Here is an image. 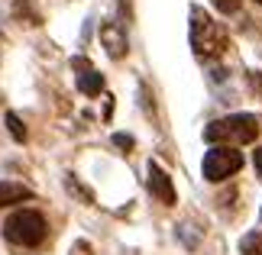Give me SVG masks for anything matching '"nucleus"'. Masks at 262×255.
Instances as JSON below:
<instances>
[{
  "instance_id": "obj_1",
  "label": "nucleus",
  "mask_w": 262,
  "mask_h": 255,
  "mask_svg": "<svg viewBox=\"0 0 262 255\" xmlns=\"http://www.w3.org/2000/svg\"><path fill=\"white\" fill-rule=\"evenodd\" d=\"M259 136V120L253 113H233L204 126V142L210 146H246Z\"/></svg>"
},
{
  "instance_id": "obj_2",
  "label": "nucleus",
  "mask_w": 262,
  "mask_h": 255,
  "mask_svg": "<svg viewBox=\"0 0 262 255\" xmlns=\"http://www.w3.org/2000/svg\"><path fill=\"white\" fill-rule=\"evenodd\" d=\"M46 233H49L46 217L36 213V210H16V213H10V220L4 223L7 242H13L19 249H36L39 242L46 239Z\"/></svg>"
},
{
  "instance_id": "obj_3",
  "label": "nucleus",
  "mask_w": 262,
  "mask_h": 255,
  "mask_svg": "<svg viewBox=\"0 0 262 255\" xmlns=\"http://www.w3.org/2000/svg\"><path fill=\"white\" fill-rule=\"evenodd\" d=\"M191 49L201 58H214L227 49V33L201 7H191Z\"/></svg>"
},
{
  "instance_id": "obj_4",
  "label": "nucleus",
  "mask_w": 262,
  "mask_h": 255,
  "mask_svg": "<svg viewBox=\"0 0 262 255\" xmlns=\"http://www.w3.org/2000/svg\"><path fill=\"white\" fill-rule=\"evenodd\" d=\"M204 178L207 181H224L230 175H236L243 168V155L236 152V146H210V152L204 155Z\"/></svg>"
},
{
  "instance_id": "obj_5",
  "label": "nucleus",
  "mask_w": 262,
  "mask_h": 255,
  "mask_svg": "<svg viewBox=\"0 0 262 255\" xmlns=\"http://www.w3.org/2000/svg\"><path fill=\"white\" fill-rule=\"evenodd\" d=\"M149 191H152V197L156 200H162L165 207H172V203L178 200L175 197V184H172V178L162 171V165L159 161H149Z\"/></svg>"
},
{
  "instance_id": "obj_6",
  "label": "nucleus",
  "mask_w": 262,
  "mask_h": 255,
  "mask_svg": "<svg viewBox=\"0 0 262 255\" xmlns=\"http://www.w3.org/2000/svg\"><path fill=\"white\" fill-rule=\"evenodd\" d=\"M100 42H104L110 58H123L129 52L126 33H123V26H120V23H104V26H100Z\"/></svg>"
},
{
  "instance_id": "obj_7",
  "label": "nucleus",
  "mask_w": 262,
  "mask_h": 255,
  "mask_svg": "<svg viewBox=\"0 0 262 255\" xmlns=\"http://www.w3.org/2000/svg\"><path fill=\"white\" fill-rule=\"evenodd\" d=\"M33 200V191L26 184H16V181H0V207H10V203H23Z\"/></svg>"
},
{
  "instance_id": "obj_8",
  "label": "nucleus",
  "mask_w": 262,
  "mask_h": 255,
  "mask_svg": "<svg viewBox=\"0 0 262 255\" xmlns=\"http://www.w3.org/2000/svg\"><path fill=\"white\" fill-rule=\"evenodd\" d=\"M78 90L88 97H97L100 90H104V75H97V71H84V75H78Z\"/></svg>"
},
{
  "instance_id": "obj_9",
  "label": "nucleus",
  "mask_w": 262,
  "mask_h": 255,
  "mask_svg": "<svg viewBox=\"0 0 262 255\" xmlns=\"http://www.w3.org/2000/svg\"><path fill=\"white\" fill-rule=\"evenodd\" d=\"M239 255H262V233H246L239 242Z\"/></svg>"
},
{
  "instance_id": "obj_10",
  "label": "nucleus",
  "mask_w": 262,
  "mask_h": 255,
  "mask_svg": "<svg viewBox=\"0 0 262 255\" xmlns=\"http://www.w3.org/2000/svg\"><path fill=\"white\" fill-rule=\"evenodd\" d=\"M7 129H10V136H13L16 142H26V126H23V120H19L16 113H7Z\"/></svg>"
},
{
  "instance_id": "obj_11",
  "label": "nucleus",
  "mask_w": 262,
  "mask_h": 255,
  "mask_svg": "<svg viewBox=\"0 0 262 255\" xmlns=\"http://www.w3.org/2000/svg\"><path fill=\"white\" fill-rule=\"evenodd\" d=\"M214 7L220 10V13H236V10H239V0H214Z\"/></svg>"
},
{
  "instance_id": "obj_12",
  "label": "nucleus",
  "mask_w": 262,
  "mask_h": 255,
  "mask_svg": "<svg viewBox=\"0 0 262 255\" xmlns=\"http://www.w3.org/2000/svg\"><path fill=\"white\" fill-rule=\"evenodd\" d=\"M114 146H117V149H133V136H126V132H117V136H114Z\"/></svg>"
},
{
  "instance_id": "obj_13",
  "label": "nucleus",
  "mask_w": 262,
  "mask_h": 255,
  "mask_svg": "<svg viewBox=\"0 0 262 255\" xmlns=\"http://www.w3.org/2000/svg\"><path fill=\"white\" fill-rule=\"evenodd\" d=\"M249 84H253L259 94H262V75H259V71H253V75H249Z\"/></svg>"
},
{
  "instance_id": "obj_14",
  "label": "nucleus",
  "mask_w": 262,
  "mask_h": 255,
  "mask_svg": "<svg viewBox=\"0 0 262 255\" xmlns=\"http://www.w3.org/2000/svg\"><path fill=\"white\" fill-rule=\"evenodd\" d=\"M253 161H256V171H259V175H262V146L256 149V155H253Z\"/></svg>"
},
{
  "instance_id": "obj_15",
  "label": "nucleus",
  "mask_w": 262,
  "mask_h": 255,
  "mask_svg": "<svg viewBox=\"0 0 262 255\" xmlns=\"http://www.w3.org/2000/svg\"><path fill=\"white\" fill-rule=\"evenodd\" d=\"M126 4H129V0H120V7H123V10H126Z\"/></svg>"
},
{
  "instance_id": "obj_16",
  "label": "nucleus",
  "mask_w": 262,
  "mask_h": 255,
  "mask_svg": "<svg viewBox=\"0 0 262 255\" xmlns=\"http://www.w3.org/2000/svg\"><path fill=\"white\" fill-rule=\"evenodd\" d=\"M259 4H262V0H259Z\"/></svg>"
}]
</instances>
